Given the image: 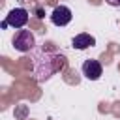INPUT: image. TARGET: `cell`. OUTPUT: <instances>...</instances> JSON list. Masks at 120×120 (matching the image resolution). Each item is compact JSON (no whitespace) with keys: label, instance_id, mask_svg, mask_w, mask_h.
I'll use <instances>...</instances> for the list:
<instances>
[{"label":"cell","instance_id":"5","mask_svg":"<svg viewBox=\"0 0 120 120\" xmlns=\"http://www.w3.org/2000/svg\"><path fill=\"white\" fill-rule=\"evenodd\" d=\"M96 45V38L90 36V34H77L73 39H71V47L77 49V51H84V49H90Z\"/></svg>","mask_w":120,"mask_h":120},{"label":"cell","instance_id":"4","mask_svg":"<svg viewBox=\"0 0 120 120\" xmlns=\"http://www.w3.org/2000/svg\"><path fill=\"white\" fill-rule=\"evenodd\" d=\"M101 73H103V68H101V64L98 60H92V58L84 60V64H82V75L88 81H98L101 77Z\"/></svg>","mask_w":120,"mask_h":120},{"label":"cell","instance_id":"1","mask_svg":"<svg viewBox=\"0 0 120 120\" xmlns=\"http://www.w3.org/2000/svg\"><path fill=\"white\" fill-rule=\"evenodd\" d=\"M11 43H13V47H15L19 52H28L30 49H34L36 38H34V34H32L30 30H19V32L13 36Z\"/></svg>","mask_w":120,"mask_h":120},{"label":"cell","instance_id":"2","mask_svg":"<svg viewBox=\"0 0 120 120\" xmlns=\"http://www.w3.org/2000/svg\"><path fill=\"white\" fill-rule=\"evenodd\" d=\"M28 11L24 9V8H13L9 13H8V17H6V22H8V26H13V28H17V30H22L24 28V24L28 22Z\"/></svg>","mask_w":120,"mask_h":120},{"label":"cell","instance_id":"3","mask_svg":"<svg viewBox=\"0 0 120 120\" xmlns=\"http://www.w3.org/2000/svg\"><path fill=\"white\" fill-rule=\"evenodd\" d=\"M71 19H73V13L68 6H56L51 13V22L54 26H66L71 22Z\"/></svg>","mask_w":120,"mask_h":120},{"label":"cell","instance_id":"6","mask_svg":"<svg viewBox=\"0 0 120 120\" xmlns=\"http://www.w3.org/2000/svg\"><path fill=\"white\" fill-rule=\"evenodd\" d=\"M105 2H107L109 6H114V8H116V6H120V0H105Z\"/></svg>","mask_w":120,"mask_h":120}]
</instances>
